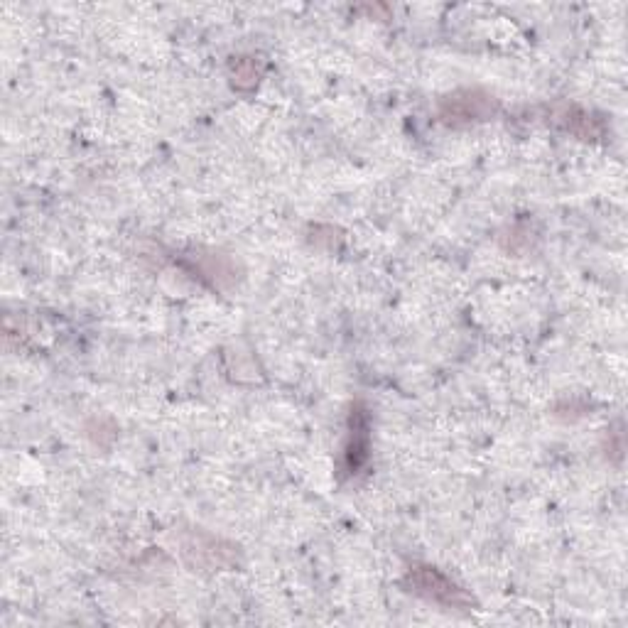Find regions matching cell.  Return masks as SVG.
<instances>
[{"mask_svg": "<svg viewBox=\"0 0 628 628\" xmlns=\"http://www.w3.org/2000/svg\"><path fill=\"white\" fill-rule=\"evenodd\" d=\"M368 459V425H366V415L361 410H356L351 415V440L349 447H346V469L349 474H356Z\"/></svg>", "mask_w": 628, "mask_h": 628, "instance_id": "obj_2", "label": "cell"}, {"mask_svg": "<svg viewBox=\"0 0 628 628\" xmlns=\"http://www.w3.org/2000/svg\"><path fill=\"white\" fill-rule=\"evenodd\" d=\"M410 582H413L415 592L430 599V602L454 606V609H462V606L471 604L467 594L457 584L449 582L445 575H440L435 567H415V570H410Z\"/></svg>", "mask_w": 628, "mask_h": 628, "instance_id": "obj_1", "label": "cell"}]
</instances>
